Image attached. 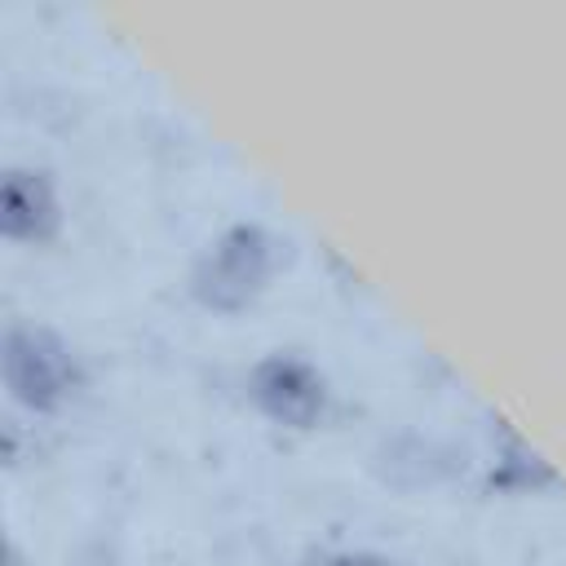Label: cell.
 I'll use <instances>...</instances> for the list:
<instances>
[{
	"label": "cell",
	"mask_w": 566,
	"mask_h": 566,
	"mask_svg": "<svg viewBox=\"0 0 566 566\" xmlns=\"http://www.w3.org/2000/svg\"><path fill=\"white\" fill-rule=\"evenodd\" d=\"M279 239L261 221H230L190 265V292L208 310H243L274 274Z\"/></svg>",
	"instance_id": "1"
},
{
	"label": "cell",
	"mask_w": 566,
	"mask_h": 566,
	"mask_svg": "<svg viewBox=\"0 0 566 566\" xmlns=\"http://www.w3.org/2000/svg\"><path fill=\"white\" fill-rule=\"evenodd\" d=\"M0 367H4V389L27 411H53L80 385V358L71 354V345L53 327L27 318H13L4 327Z\"/></svg>",
	"instance_id": "2"
},
{
	"label": "cell",
	"mask_w": 566,
	"mask_h": 566,
	"mask_svg": "<svg viewBox=\"0 0 566 566\" xmlns=\"http://www.w3.org/2000/svg\"><path fill=\"white\" fill-rule=\"evenodd\" d=\"M248 398L287 429H310L327 416L332 389L327 376L318 371V363H310L296 349H270L252 363L248 371Z\"/></svg>",
	"instance_id": "3"
},
{
	"label": "cell",
	"mask_w": 566,
	"mask_h": 566,
	"mask_svg": "<svg viewBox=\"0 0 566 566\" xmlns=\"http://www.w3.org/2000/svg\"><path fill=\"white\" fill-rule=\"evenodd\" d=\"M0 226L18 243H49L62 226V199L44 168L9 164L0 186Z\"/></svg>",
	"instance_id": "4"
},
{
	"label": "cell",
	"mask_w": 566,
	"mask_h": 566,
	"mask_svg": "<svg viewBox=\"0 0 566 566\" xmlns=\"http://www.w3.org/2000/svg\"><path fill=\"white\" fill-rule=\"evenodd\" d=\"M486 486L491 491H544V486H557V473L522 433L500 429V447L486 469Z\"/></svg>",
	"instance_id": "5"
},
{
	"label": "cell",
	"mask_w": 566,
	"mask_h": 566,
	"mask_svg": "<svg viewBox=\"0 0 566 566\" xmlns=\"http://www.w3.org/2000/svg\"><path fill=\"white\" fill-rule=\"evenodd\" d=\"M318 566H394V562L376 548H332L318 557Z\"/></svg>",
	"instance_id": "6"
},
{
	"label": "cell",
	"mask_w": 566,
	"mask_h": 566,
	"mask_svg": "<svg viewBox=\"0 0 566 566\" xmlns=\"http://www.w3.org/2000/svg\"><path fill=\"white\" fill-rule=\"evenodd\" d=\"M4 566H27V553H22V548H18L13 539L4 544Z\"/></svg>",
	"instance_id": "7"
}]
</instances>
